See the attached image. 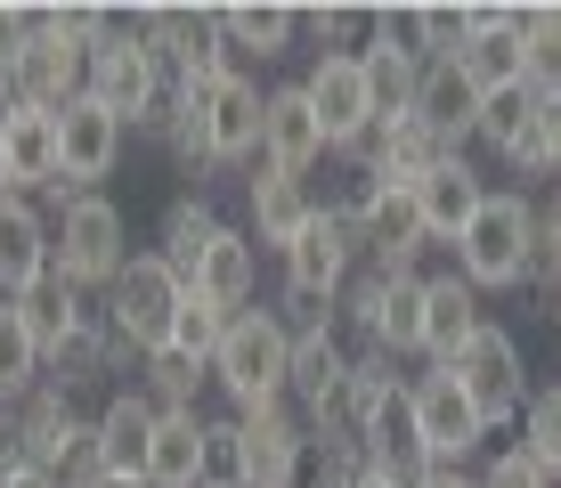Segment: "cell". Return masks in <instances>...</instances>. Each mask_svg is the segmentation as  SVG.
I'll list each match as a JSON object with an SVG mask.
<instances>
[{"label": "cell", "instance_id": "6da1fadb", "mask_svg": "<svg viewBox=\"0 0 561 488\" xmlns=\"http://www.w3.org/2000/svg\"><path fill=\"white\" fill-rule=\"evenodd\" d=\"M211 383H220L228 416H253V407H277L285 399V375H294V326L277 318V309H237L228 318L220 350H211L204 366Z\"/></svg>", "mask_w": 561, "mask_h": 488}, {"label": "cell", "instance_id": "7a4b0ae2", "mask_svg": "<svg viewBox=\"0 0 561 488\" xmlns=\"http://www.w3.org/2000/svg\"><path fill=\"white\" fill-rule=\"evenodd\" d=\"M49 269L66 277L73 293H99L130 269V220L114 195H66V204L49 212Z\"/></svg>", "mask_w": 561, "mask_h": 488}, {"label": "cell", "instance_id": "3957f363", "mask_svg": "<svg viewBox=\"0 0 561 488\" xmlns=\"http://www.w3.org/2000/svg\"><path fill=\"white\" fill-rule=\"evenodd\" d=\"M82 66H90V42L66 25V9H16V82H9V106L66 114L73 98H82Z\"/></svg>", "mask_w": 561, "mask_h": 488}, {"label": "cell", "instance_id": "277c9868", "mask_svg": "<svg viewBox=\"0 0 561 488\" xmlns=\"http://www.w3.org/2000/svg\"><path fill=\"white\" fill-rule=\"evenodd\" d=\"M82 98L90 106H106L123 130H147L154 123V106L171 98V82H163V66L147 57V42H139V25H130V9H114V25L90 42V66H82Z\"/></svg>", "mask_w": 561, "mask_h": 488}, {"label": "cell", "instance_id": "5b68a950", "mask_svg": "<svg viewBox=\"0 0 561 488\" xmlns=\"http://www.w3.org/2000/svg\"><path fill=\"white\" fill-rule=\"evenodd\" d=\"M456 252V277L489 302V293H520L529 285V195L520 188H489L472 212V228L448 245Z\"/></svg>", "mask_w": 561, "mask_h": 488}, {"label": "cell", "instance_id": "8992f818", "mask_svg": "<svg viewBox=\"0 0 561 488\" xmlns=\"http://www.w3.org/2000/svg\"><path fill=\"white\" fill-rule=\"evenodd\" d=\"M334 318L358 334V350H382V359H415L423 342V277H399V269H366L342 285Z\"/></svg>", "mask_w": 561, "mask_h": 488}, {"label": "cell", "instance_id": "52a82bcc", "mask_svg": "<svg viewBox=\"0 0 561 488\" xmlns=\"http://www.w3.org/2000/svg\"><path fill=\"white\" fill-rule=\"evenodd\" d=\"M448 375H456V390L472 399V416L489 423V432L520 423V407H529V350H520V334H505L496 318L448 359Z\"/></svg>", "mask_w": 561, "mask_h": 488}, {"label": "cell", "instance_id": "ba28073f", "mask_svg": "<svg viewBox=\"0 0 561 488\" xmlns=\"http://www.w3.org/2000/svg\"><path fill=\"white\" fill-rule=\"evenodd\" d=\"M180 277H171L154 252H130V269L99 293V318L114 326V342L130 350V359H154V350H171V318H180Z\"/></svg>", "mask_w": 561, "mask_h": 488}, {"label": "cell", "instance_id": "9c48e42d", "mask_svg": "<svg viewBox=\"0 0 561 488\" xmlns=\"http://www.w3.org/2000/svg\"><path fill=\"white\" fill-rule=\"evenodd\" d=\"M237 423V456H228V488H309V423L294 416V399L253 407Z\"/></svg>", "mask_w": 561, "mask_h": 488}, {"label": "cell", "instance_id": "30bf717a", "mask_svg": "<svg viewBox=\"0 0 561 488\" xmlns=\"http://www.w3.org/2000/svg\"><path fill=\"white\" fill-rule=\"evenodd\" d=\"M130 25H139V42H147L154 66H163L171 90L211 82V73L237 66V57H228V33H220V9H130Z\"/></svg>", "mask_w": 561, "mask_h": 488}, {"label": "cell", "instance_id": "8fae6325", "mask_svg": "<svg viewBox=\"0 0 561 488\" xmlns=\"http://www.w3.org/2000/svg\"><path fill=\"white\" fill-rule=\"evenodd\" d=\"M196 114H204V139H211V163L220 171L261 163V73L228 66L211 82H196Z\"/></svg>", "mask_w": 561, "mask_h": 488}, {"label": "cell", "instance_id": "7c38bea8", "mask_svg": "<svg viewBox=\"0 0 561 488\" xmlns=\"http://www.w3.org/2000/svg\"><path fill=\"white\" fill-rule=\"evenodd\" d=\"M408 416H415V440L432 464H472L480 440H489V423L472 416V399L456 390L448 366H423V375H408Z\"/></svg>", "mask_w": 561, "mask_h": 488}, {"label": "cell", "instance_id": "4fadbf2b", "mask_svg": "<svg viewBox=\"0 0 561 488\" xmlns=\"http://www.w3.org/2000/svg\"><path fill=\"white\" fill-rule=\"evenodd\" d=\"M123 147H130V130L114 123L106 106L73 98V106L57 114V171H66V195H106V180L123 171ZM66 195H57V204H66Z\"/></svg>", "mask_w": 561, "mask_h": 488}, {"label": "cell", "instance_id": "5bb4252c", "mask_svg": "<svg viewBox=\"0 0 561 488\" xmlns=\"http://www.w3.org/2000/svg\"><path fill=\"white\" fill-rule=\"evenodd\" d=\"M123 375H139V359L114 342V326L99 318V302H90V318H82V326H73V334L42 359V383H49V390H66L73 407H82L90 390H123Z\"/></svg>", "mask_w": 561, "mask_h": 488}, {"label": "cell", "instance_id": "9a60e30c", "mask_svg": "<svg viewBox=\"0 0 561 488\" xmlns=\"http://www.w3.org/2000/svg\"><path fill=\"white\" fill-rule=\"evenodd\" d=\"M301 98H309V114H318V130H325V155H351L366 130H375V98H366L358 57H309Z\"/></svg>", "mask_w": 561, "mask_h": 488}, {"label": "cell", "instance_id": "2e32d148", "mask_svg": "<svg viewBox=\"0 0 561 488\" xmlns=\"http://www.w3.org/2000/svg\"><path fill=\"white\" fill-rule=\"evenodd\" d=\"M463 16H472V33H463V49L448 57L463 73V90L472 98L513 90L520 82V9H505V0H463Z\"/></svg>", "mask_w": 561, "mask_h": 488}, {"label": "cell", "instance_id": "e0dca14e", "mask_svg": "<svg viewBox=\"0 0 561 488\" xmlns=\"http://www.w3.org/2000/svg\"><path fill=\"white\" fill-rule=\"evenodd\" d=\"M0 188L9 195H66V171H57V114L0 106Z\"/></svg>", "mask_w": 561, "mask_h": 488}, {"label": "cell", "instance_id": "ac0fdd59", "mask_svg": "<svg viewBox=\"0 0 561 488\" xmlns=\"http://www.w3.org/2000/svg\"><path fill=\"white\" fill-rule=\"evenodd\" d=\"M9 416V432H16V456H25V473H57V464L73 456V440L90 432V416L66 399V390H25L16 407H0Z\"/></svg>", "mask_w": 561, "mask_h": 488}, {"label": "cell", "instance_id": "d6986e66", "mask_svg": "<svg viewBox=\"0 0 561 488\" xmlns=\"http://www.w3.org/2000/svg\"><path fill=\"white\" fill-rule=\"evenodd\" d=\"M261 163L294 171V180H309V171L325 163V130H318V114H309L301 82H268L261 90Z\"/></svg>", "mask_w": 561, "mask_h": 488}, {"label": "cell", "instance_id": "ffe728a7", "mask_svg": "<svg viewBox=\"0 0 561 488\" xmlns=\"http://www.w3.org/2000/svg\"><path fill=\"white\" fill-rule=\"evenodd\" d=\"M342 383H351V342L334 326H301L294 334V375H285V399H294L301 423H325L342 407Z\"/></svg>", "mask_w": 561, "mask_h": 488}, {"label": "cell", "instance_id": "44dd1931", "mask_svg": "<svg viewBox=\"0 0 561 488\" xmlns=\"http://www.w3.org/2000/svg\"><path fill=\"white\" fill-rule=\"evenodd\" d=\"M154 399L139 383H123V390H106L99 399V416H90V440H99V464H106V480H139L147 473V447H154Z\"/></svg>", "mask_w": 561, "mask_h": 488}, {"label": "cell", "instance_id": "7402d4cb", "mask_svg": "<svg viewBox=\"0 0 561 488\" xmlns=\"http://www.w3.org/2000/svg\"><path fill=\"white\" fill-rule=\"evenodd\" d=\"M480 195H489V180H480V163H472V155H456V163H439L432 180H415V188H408V204H415L423 245H456L463 228H472Z\"/></svg>", "mask_w": 561, "mask_h": 488}, {"label": "cell", "instance_id": "603a6c76", "mask_svg": "<svg viewBox=\"0 0 561 488\" xmlns=\"http://www.w3.org/2000/svg\"><path fill=\"white\" fill-rule=\"evenodd\" d=\"M489 326V302H480L472 285L456 277V269H439V277H423V342H415V359L423 366H448L463 342Z\"/></svg>", "mask_w": 561, "mask_h": 488}, {"label": "cell", "instance_id": "cb8c5ba5", "mask_svg": "<svg viewBox=\"0 0 561 488\" xmlns=\"http://www.w3.org/2000/svg\"><path fill=\"white\" fill-rule=\"evenodd\" d=\"M244 204H253L244 237L268 245V252H285L309 220H318V188L294 180V171H268V163H253V180H244Z\"/></svg>", "mask_w": 561, "mask_h": 488}, {"label": "cell", "instance_id": "d4e9b609", "mask_svg": "<svg viewBox=\"0 0 561 488\" xmlns=\"http://www.w3.org/2000/svg\"><path fill=\"white\" fill-rule=\"evenodd\" d=\"M49 277V212L33 195H0V302H25Z\"/></svg>", "mask_w": 561, "mask_h": 488}, {"label": "cell", "instance_id": "484cf974", "mask_svg": "<svg viewBox=\"0 0 561 488\" xmlns=\"http://www.w3.org/2000/svg\"><path fill=\"white\" fill-rule=\"evenodd\" d=\"M220 33H228V57H237L244 73L253 66H285L301 42V9H277V0H237V9H220Z\"/></svg>", "mask_w": 561, "mask_h": 488}, {"label": "cell", "instance_id": "4316f807", "mask_svg": "<svg viewBox=\"0 0 561 488\" xmlns=\"http://www.w3.org/2000/svg\"><path fill=\"white\" fill-rule=\"evenodd\" d=\"M147 488H204L211 480V416H163L147 447Z\"/></svg>", "mask_w": 561, "mask_h": 488}, {"label": "cell", "instance_id": "83f0119b", "mask_svg": "<svg viewBox=\"0 0 561 488\" xmlns=\"http://www.w3.org/2000/svg\"><path fill=\"white\" fill-rule=\"evenodd\" d=\"M220 228L228 220L211 212V195H180V204L163 212V228H154V261H163L180 285H196V269H204V252H211Z\"/></svg>", "mask_w": 561, "mask_h": 488}, {"label": "cell", "instance_id": "f1b7e54d", "mask_svg": "<svg viewBox=\"0 0 561 488\" xmlns=\"http://www.w3.org/2000/svg\"><path fill=\"white\" fill-rule=\"evenodd\" d=\"M196 293H211L220 309H253V293H261V245L244 237L237 220L211 237V252H204V269H196Z\"/></svg>", "mask_w": 561, "mask_h": 488}, {"label": "cell", "instance_id": "f546056e", "mask_svg": "<svg viewBox=\"0 0 561 488\" xmlns=\"http://www.w3.org/2000/svg\"><path fill=\"white\" fill-rule=\"evenodd\" d=\"M472 114H480V98L463 90V73L456 66H423V82H415V106H408V123H423L432 139H448L463 155V139H472Z\"/></svg>", "mask_w": 561, "mask_h": 488}, {"label": "cell", "instance_id": "4dcf8cb0", "mask_svg": "<svg viewBox=\"0 0 561 488\" xmlns=\"http://www.w3.org/2000/svg\"><path fill=\"white\" fill-rule=\"evenodd\" d=\"M529 123H537V90L529 82H513V90H489L480 98V114H472V139L496 155V163H513L520 139H529Z\"/></svg>", "mask_w": 561, "mask_h": 488}, {"label": "cell", "instance_id": "1f68e13d", "mask_svg": "<svg viewBox=\"0 0 561 488\" xmlns=\"http://www.w3.org/2000/svg\"><path fill=\"white\" fill-rule=\"evenodd\" d=\"M154 399V416H204V366H187L180 350H154V359H139V375H130Z\"/></svg>", "mask_w": 561, "mask_h": 488}, {"label": "cell", "instance_id": "d6a6232c", "mask_svg": "<svg viewBox=\"0 0 561 488\" xmlns=\"http://www.w3.org/2000/svg\"><path fill=\"white\" fill-rule=\"evenodd\" d=\"M16 309H25V326H33V342H42V359H49V350L57 342H66L73 334V326H82L90 318V293H73L66 277H57V269H49V277L42 285H33L25 293V302H16Z\"/></svg>", "mask_w": 561, "mask_h": 488}, {"label": "cell", "instance_id": "836d02e7", "mask_svg": "<svg viewBox=\"0 0 561 488\" xmlns=\"http://www.w3.org/2000/svg\"><path fill=\"white\" fill-rule=\"evenodd\" d=\"M25 390H42V342H33L25 309L0 302V407H16Z\"/></svg>", "mask_w": 561, "mask_h": 488}, {"label": "cell", "instance_id": "e575fe53", "mask_svg": "<svg viewBox=\"0 0 561 488\" xmlns=\"http://www.w3.org/2000/svg\"><path fill=\"white\" fill-rule=\"evenodd\" d=\"M520 82L561 98V9H520Z\"/></svg>", "mask_w": 561, "mask_h": 488}, {"label": "cell", "instance_id": "d590c367", "mask_svg": "<svg viewBox=\"0 0 561 488\" xmlns=\"http://www.w3.org/2000/svg\"><path fill=\"white\" fill-rule=\"evenodd\" d=\"M520 456L546 480H561V383H529V407H520Z\"/></svg>", "mask_w": 561, "mask_h": 488}, {"label": "cell", "instance_id": "8d00e7d4", "mask_svg": "<svg viewBox=\"0 0 561 488\" xmlns=\"http://www.w3.org/2000/svg\"><path fill=\"white\" fill-rule=\"evenodd\" d=\"M301 33L318 42V57H358L375 42V9H351V0H318L301 9Z\"/></svg>", "mask_w": 561, "mask_h": 488}, {"label": "cell", "instance_id": "74e56055", "mask_svg": "<svg viewBox=\"0 0 561 488\" xmlns=\"http://www.w3.org/2000/svg\"><path fill=\"white\" fill-rule=\"evenodd\" d=\"M228 318H237V309H220L211 293H196V285H187V293H180V318H171V350H180L187 366H211V350H220Z\"/></svg>", "mask_w": 561, "mask_h": 488}, {"label": "cell", "instance_id": "f35d334b", "mask_svg": "<svg viewBox=\"0 0 561 488\" xmlns=\"http://www.w3.org/2000/svg\"><path fill=\"white\" fill-rule=\"evenodd\" d=\"M408 33H415L423 66H448V57L463 49V33H472V16H463V0H456V9H448V0H423V9H408Z\"/></svg>", "mask_w": 561, "mask_h": 488}, {"label": "cell", "instance_id": "ab89813d", "mask_svg": "<svg viewBox=\"0 0 561 488\" xmlns=\"http://www.w3.org/2000/svg\"><path fill=\"white\" fill-rule=\"evenodd\" d=\"M529 285L553 293L561 285V188L529 195Z\"/></svg>", "mask_w": 561, "mask_h": 488}, {"label": "cell", "instance_id": "60d3db41", "mask_svg": "<svg viewBox=\"0 0 561 488\" xmlns=\"http://www.w3.org/2000/svg\"><path fill=\"white\" fill-rule=\"evenodd\" d=\"M505 171H520V180H553L561 188V98H537V123L529 139H520V155Z\"/></svg>", "mask_w": 561, "mask_h": 488}, {"label": "cell", "instance_id": "b9f144b4", "mask_svg": "<svg viewBox=\"0 0 561 488\" xmlns=\"http://www.w3.org/2000/svg\"><path fill=\"white\" fill-rule=\"evenodd\" d=\"M472 480H480V488H561V480H546V473H537V464L520 456V447H505V456H489V464H480Z\"/></svg>", "mask_w": 561, "mask_h": 488}, {"label": "cell", "instance_id": "7bdbcfd3", "mask_svg": "<svg viewBox=\"0 0 561 488\" xmlns=\"http://www.w3.org/2000/svg\"><path fill=\"white\" fill-rule=\"evenodd\" d=\"M9 82H16V9H0V106H9Z\"/></svg>", "mask_w": 561, "mask_h": 488}, {"label": "cell", "instance_id": "ee69618b", "mask_svg": "<svg viewBox=\"0 0 561 488\" xmlns=\"http://www.w3.org/2000/svg\"><path fill=\"white\" fill-rule=\"evenodd\" d=\"M423 488H480V480L463 473V464H432V473H423Z\"/></svg>", "mask_w": 561, "mask_h": 488}, {"label": "cell", "instance_id": "f6af8a7d", "mask_svg": "<svg viewBox=\"0 0 561 488\" xmlns=\"http://www.w3.org/2000/svg\"><path fill=\"white\" fill-rule=\"evenodd\" d=\"M0 488H57L49 473H0Z\"/></svg>", "mask_w": 561, "mask_h": 488}, {"label": "cell", "instance_id": "bcb514c9", "mask_svg": "<svg viewBox=\"0 0 561 488\" xmlns=\"http://www.w3.org/2000/svg\"><path fill=\"white\" fill-rule=\"evenodd\" d=\"M546 318H553V334H561V285L546 293Z\"/></svg>", "mask_w": 561, "mask_h": 488}, {"label": "cell", "instance_id": "7dc6e473", "mask_svg": "<svg viewBox=\"0 0 561 488\" xmlns=\"http://www.w3.org/2000/svg\"><path fill=\"white\" fill-rule=\"evenodd\" d=\"M358 488H399V480H375V473H366V480H358Z\"/></svg>", "mask_w": 561, "mask_h": 488}, {"label": "cell", "instance_id": "c3c4849f", "mask_svg": "<svg viewBox=\"0 0 561 488\" xmlns=\"http://www.w3.org/2000/svg\"><path fill=\"white\" fill-rule=\"evenodd\" d=\"M106 488H147V480H106Z\"/></svg>", "mask_w": 561, "mask_h": 488}, {"label": "cell", "instance_id": "681fc988", "mask_svg": "<svg viewBox=\"0 0 561 488\" xmlns=\"http://www.w3.org/2000/svg\"><path fill=\"white\" fill-rule=\"evenodd\" d=\"M204 488H228V480H204Z\"/></svg>", "mask_w": 561, "mask_h": 488}]
</instances>
